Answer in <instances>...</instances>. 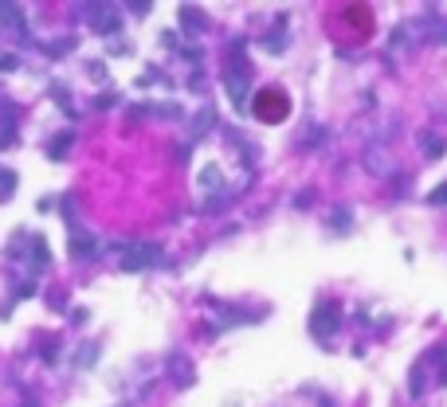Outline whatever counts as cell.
<instances>
[{"mask_svg":"<svg viewBox=\"0 0 447 407\" xmlns=\"http://www.w3.org/2000/svg\"><path fill=\"white\" fill-rule=\"evenodd\" d=\"M161 263L158 243H126L122 247V270H153Z\"/></svg>","mask_w":447,"mask_h":407,"instance_id":"1","label":"cell"},{"mask_svg":"<svg viewBox=\"0 0 447 407\" xmlns=\"http://www.w3.org/2000/svg\"><path fill=\"white\" fill-rule=\"evenodd\" d=\"M338 325H341V306H334V301H318L314 317H310V329H314L318 341L334 337V333H338Z\"/></svg>","mask_w":447,"mask_h":407,"instance_id":"2","label":"cell"},{"mask_svg":"<svg viewBox=\"0 0 447 407\" xmlns=\"http://www.w3.org/2000/svg\"><path fill=\"white\" fill-rule=\"evenodd\" d=\"M228 95H231V102H236V110L247 106V75H243V71L228 79Z\"/></svg>","mask_w":447,"mask_h":407,"instance_id":"3","label":"cell"},{"mask_svg":"<svg viewBox=\"0 0 447 407\" xmlns=\"http://www.w3.org/2000/svg\"><path fill=\"white\" fill-rule=\"evenodd\" d=\"M95 251H98L95 235H86V231H75V235H71V255H79V259H91Z\"/></svg>","mask_w":447,"mask_h":407,"instance_id":"4","label":"cell"},{"mask_svg":"<svg viewBox=\"0 0 447 407\" xmlns=\"http://www.w3.org/2000/svg\"><path fill=\"white\" fill-rule=\"evenodd\" d=\"M420 149L428 161H435V157H444V137H435V133H424L420 137Z\"/></svg>","mask_w":447,"mask_h":407,"instance_id":"5","label":"cell"},{"mask_svg":"<svg viewBox=\"0 0 447 407\" xmlns=\"http://www.w3.org/2000/svg\"><path fill=\"white\" fill-rule=\"evenodd\" d=\"M0 20H4L8 28H24V16H20L16 4H0Z\"/></svg>","mask_w":447,"mask_h":407,"instance_id":"6","label":"cell"},{"mask_svg":"<svg viewBox=\"0 0 447 407\" xmlns=\"http://www.w3.org/2000/svg\"><path fill=\"white\" fill-rule=\"evenodd\" d=\"M200 188H220V168L208 165L205 172H200Z\"/></svg>","mask_w":447,"mask_h":407,"instance_id":"7","label":"cell"},{"mask_svg":"<svg viewBox=\"0 0 447 407\" xmlns=\"http://www.w3.org/2000/svg\"><path fill=\"white\" fill-rule=\"evenodd\" d=\"M212 126H216V114H212V110H208V106H205V114H200V118H196V121H193V130H196V133H200V130H205V133H208V130H212Z\"/></svg>","mask_w":447,"mask_h":407,"instance_id":"8","label":"cell"},{"mask_svg":"<svg viewBox=\"0 0 447 407\" xmlns=\"http://www.w3.org/2000/svg\"><path fill=\"white\" fill-rule=\"evenodd\" d=\"M177 368V380L181 384H189V364H184V357H173V364H169V372Z\"/></svg>","mask_w":447,"mask_h":407,"instance_id":"9","label":"cell"},{"mask_svg":"<svg viewBox=\"0 0 447 407\" xmlns=\"http://www.w3.org/2000/svg\"><path fill=\"white\" fill-rule=\"evenodd\" d=\"M95 353H98V345H83V353H79V360H75V364H83V368H91V364H95V360H91Z\"/></svg>","mask_w":447,"mask_h":407,"instance_id":"10","label":"cell"},{"mask_svg":"<svg viewBox=\"0 0 447 407\" xmlns=\"http://www.w3.org/2000/svg\"><path fill=\"white\" fill-rule=\"evenodd\" d=\"M67 141H71V133H59V137H55V145H51V157H63V153H67Z\"/></svg>","mask_w":447,"mask_h":407,"instance_id":"11","label":"cell"},{"mask_svg":"<svg viewBox=\"0 0 447 407\" xmlns=\"http://www.w3.org/2000/svg\"><path fill=\"white\" fill-rule=\"evenodd\" d=\"M0 172H4V177H0V196H8V192H12V184H16V177L8 172V168H0Z\"/></svg>","mask_w":447,"mask_h":407,"instance_id":"12","label":"cell"},{"mask_svg":"<svg viewBox=\"0 0 447 407\" xmlns=\"http://www.w3.org/2000/svg\"><path fill=\"white\" fill-rule=\"evenodd\" d=\"M428 204H435V208H439V204H447V184H439V188L428 196Z\"/></svg>","mask_w":447,"mask_h":407,"instance_id":"13","label":"cell"},{"mask_svg":"<svg viewBox=\"0 0 447 407\" xmlns=\"http://www.w3.org/2000/svg\"><path fill=\"white\" fill-rule=\"evenodd\" d=\"M184 28H189V32H196V28H200V20H196L193 8H184Z\"/></svg>","mask_w":447,"mask_h":407,"instance_id":"14","label":"cell"},{"mask_svg":"<svg viewBox=\"0 0 447 407\" xmlns=\"http://www.w3.org/2000/svg\"><path fill=\"white\" fill-rule=\"evenodd\" d=\"M0 71H16V55H0Z\"/></svg>","mask_w":447,"mask_h":407,"instance_id":"15","label":"cell"}]
</instances>
